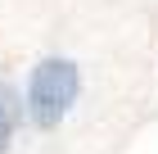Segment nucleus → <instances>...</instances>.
I'll use <instances>...</instances> for the list:
<instances>
[{
	"mask_svg": "<svg viewBox=\"0 0 158 154\" xmlns=\"http://www.w3.org/2000/svg\"><path fill=\"white\" fill-rule=\"evenodd\" d=\"M27 109H23V95L14 91V86H0V154L14 145V136H18V127H23Z\"/></svg>",
	"mask_w": 158,
	"mask_h": 154,
	"instance_id": "obj_2",
	"label": "nucleus"
},
{
	"mask_svg": "<svg viewBox=\"0 0 158 154\" xmlns=\"http://www.w3.org/2000/svg\"><path fill=\"white\" fill-rule=\"evenodd\" d=\"M77 95H81V73L73 59H41L27 77L23 109L36 127H59L68 109L77 104Z\"/></svg>",
	"mask_w": 158,
	"mask_h": 154,
	"instance_id": "obj_1",
	"label": "nucleus"
}]
</instances>
